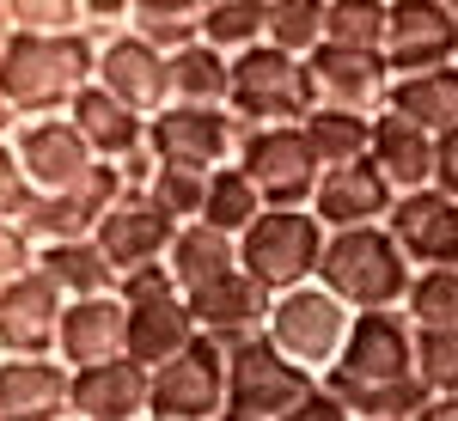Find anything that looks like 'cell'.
Listing matches in <instances>:
<instances>
[{
	"label": "cell",
	"instance_id": "6da1fadb",
	"mask_svg": "<svg viewBox=\"0 0 458 421\" xmlns=\"http://www.w3.org/2000/svg\"><path fill=\"white\" fill-rule=\"evenodd\" d=\"M324 385L349 403L354 416H391L410 421L434 391L416 373V324L403 317V306L391 312H354V330L336 366L324 373Z\"/></svg>",
	"mask_w": 458,
	"mask_h": 421
},
{
	"label": "cell",
	"instance_id": "7a4b0ae2",
	"mask_svg": "<svg viewBox=\"0 0 458 421\" xmlns=\"http://www.w3.org/2000/svg\"><path fill=\"white\" fill-rule=\"evenodd\" d=\"M98 80V37L92 31H19L0 55V92L19 116H62Z\"/></svg>",
	"mask_w": 458,
	"mask_h": 421
},
{
	"label": "cell",
	"instance_id": "3957f363",
	"mask_svg": "<svg viewBox=\"0 0 458 421\" xmlns=\"http://www.w3.org/2000/svg\"><path fill=\"white\" fill-rule=\"evenodd\" d=\"M318 281H324L349 312H391V306H403V293H410V281H416V263L391 239V226H343V232H330V245H324Z\"/></svg>",
	"mask_w": 458,
	"mask_h": 421
},
{
	"label": "cell",
	"instance_id": "277c9868",
	"mask_svg": "<svg viewBox=\"0 0 458 421\" xmlns=\"http://www.w3.org/2000/svg\"><path fill=\"white\" fill-rule=\"evenodd\" d=\"M318 110V80L306 55H287L276 43H250L233 55V116L257 122H306Z\"/></svg>",
	"mask_w": 458,
	"mask_h": 421
},
{
	"label": "cell",
	"instance_id": "5b68a950",
	"mask_svg": "<svg viewBox=\"0 0 458 421\" xmlns=\"http://www.w3.org/2000/svg\"><path fill=\"white\" fill-rule=\"evenodd\" d=\"M324 245H330V226L312 208H263L239 239V269L257 275L269 293H287V287L318 281Z\"/></svg>",
	"mask_w": 458,
	"mask_h": 421
},
{
	"label": "cell",
	"instance_id": "8992f818",
	"mask_svg": "<svg viewBox=\"0 0 458 421\" xmlns=\"http://www.w3.org/2000/svg\"><path fill=\"white\" fill-rule=\"evenodd\" d=\"M324 385L312 366H300L293 354H282L263 336H245L226 349V409H245V416H263V421H282L300 397H312Z\"/></svg>",
	"mask_w": 458,
	"mask_h": 421
},
{
	"label": "cell",
	"instance_id": "52a82bcc",
	"mask_svg": "<svg viewBox=\"0 0 458 421\" xmlns=\"http://www.w3.org/2000/svg\"><path fill=\"white\" fill-rule=\"evenodd\" d=\"M239 165L263 189L269 208H312L318 177H324V159L312 153V140H306L300 122H257V129H245Z\"/></svg>",
	"mask_w": 458,
	"mask_h": 421
},
{
	"label": "cell",
	"instance_id": "ba28073f",
	"mask_svg": "<svg viewBox=\"0 0 458 421\" xmlns=\"http://www.w3.org/2000/svg\"><path fill=\"white\" fill-rule=\"evenodd\" d=\"M354 330V312L324 287V281H306V287H287L276 293V312H269V342L282 354H293L300 366H312L318 379L336 366V354Z\"/></svg>",
	"mask_w": 458,
	"mask_h": 421
},
{
	"label": "cell",
	"instance_id": "9c48e42d",
	"mask_svg": "<svg viewBox=\"0 0 458 421\" xmlns=\"http://www.w3.org/2000/svg\"><path fill=\"white\" fill-rule=\"evenodd\" d=\"M239 140H245V122L233 110H214V105H165L147 122V147H153L159 165L220 172V165L239 159Z\"/></svg>",
	"mask_w": 458,
	"mask_h": 421
},
{
	"label": "cell",
	"instance_id": "30bf717a",
	"mask_svg": "<svg viewBox=\"0 0 458 421\" xmlns=\"http://www.w3.org/2000/svg\"><path fill=\"white\" fill-rule=\"evenodd\" d=\"M147 416H159V421H214V416H226V349H220L214 336H196L177 360L153 366Z\"/></svg>",
	"mask_w": 458,
	"mask_h": 421
},
{
	"label": "cell",
	"instance_id": "8fae6325",
	"mask_svg": "<svg viewBox=\"0 0 458 421\" xmlns=\"http://www.w3.org/2000/svg\"><path fill=\"white\" fill-rule=\"evenodd\" d=\"M129 189V177L116 159H98L92 172L68 183V189H55V196H37L31 214L19 220L25 232H31L37 245H55V239H92L98 226H105V214L116 208V196Z\"/></svg>",
	"mask_w": 458,
	"mask_h": 421
},
{
	"label": "cell",
	"instance_id": "7c38bea8",
	"mask_svg": "<svg viewBox=\"0 0 458 421\" xmlns=\"http://www.w3.org/2000/svg\"><path fill=\"white\" fill-rule=\"evenodd\" d=\"M62 312H68V293L43 269H25L19 281L0 287V354H19V360H43L62 342Z\"/></svg>",
	"mask_w": 458,
	"mask_h": 421
},
{
	"label": "cell",
	"instance_id": "4fadbf2b",
	"mask_svg": "<svg viewBox=\"0 0 458 421\" xmlns=\"http://www.w3.org/2000/svg\"><path fill=\"white\" fill-rule=\"evenodd\" d=\"M177 226H183V220H172V214L159 208V202H153V189L129 183L92 239L105 245V257L116 263V275H135V269H147V263H165V257H172Z\"/></svg>",
	"mask_w": 458,
	"mask_h": 421
},
{
	"label": "cell",
	"instance_id": "5bb4252c",
	"mask_svg": "<svg viewBox=\"0 0 458 421\" xmlns=\"http://www.w3.org/2000/svg\"><path fill=\"white\" fill-rule=\"evenodd\" d=\"M13 153H19V165L31 172L37 196H55V189H68L80 177L98 165V153H92V140L73 129V116H25L19 122V135H13Z\"/></svg>",
	"mask_w": 458,
	"mask_h": 421
},
{
	"label": "cell",
	"instance_id": "9a60e30c",
	"mask_svg": "<svg viewBox=\"0 0 458 421\" xmlns=\"http://www.w3.org/2000/svg\"><path fill=\"white\" fill-rule=\"evenodd\" d=\"M98 86H110L123 105H135L141 116H159V110L172 105V55L153 49L135 25L110 31L98 43Z\"/></svg>",
	"mask_w": 458,
	"mask_h": 421
},
{
	"label": "cell",
	"instance_id": "2e32d148",
	"mask_svg": "<svg viewBox=\"0 0 458 421\" xmlns=\"http://www.w3.org/2000/svg\"><path fill=\"white\" fill-rule=\"evenodd\" d=\"M453 49H458V13L446 0H391V37H386L391 73L453 68Z\"/></svg>",
	"mask_w": 458,
	"mask_h": 421
},
{
	"label": "cell",
	"instance_id": "e0dca14e",
	"mask_svg": "<svg viewBox=\"0 0 458 421\" xmlns=\"http://www.w3.org/2000/svg\"><path fill=\"white\" fill-rule=\"evenodd\" d=\"M306 62H312V80H318V105H343V110H360V116H379L391 105V80L397 73H391L386 55L324 43Z\"/></svg>",
	"mask_w": 458,
	"mask_h": 421
},
{
	"label": "cell",
	"instance_id": "ac0fdd59",
	"mask_svg": "<svg viewBox=\"0 0 458 421\" xmlns=\"http://www.w3.org/2000/svg\"><path fill=\"white\" fill-rule=\"evenodd\" d=\"M391 208H397V183H391L373 159H354V165H330L318 177V196H312V214L343 232V226H386Z\"/></svg>",
	"mask_w": 458,
	"mask_h": 421
},
{
	"label": "cell",
	"instance_id": "d6986e66",
	"mask_svg": "<svg viewBox=\"0 0 458 421\" xmlns=\"http://www.w3.org/2000/svg\"><path fill=\"white\" fill-rule=\"evenodd\" d=\"M0 421H73V366L62 354L0 360Z\"/></svg>",
	"mask_w": 458,
	"mask_h": 421
},
{
	"label": "cell",
	"instance_id": "ffe728a7",
	"mask_svg": "<svg viewBox=\"0 0 458 421\" xmlns=\"http://www.w3.org/2000/svg\"><path fill=\"white\" fill-rule=\"evenodd\" d=\"M190 312H196V324H202V336H214L220 349H233V342H245V336H263V330H269L276 293H269L257 275L233 269V275L196 287V293H190Z\"/></svg>",
	"mask_w": 458,
	"mask_h": 421
},
{
	"label": "cell",
	"instance_id": "44dd1931",
	"mask_svg": "<svg viewBox=\"0 0 458 421\" xmlns=\"http://www.w3.org/2000/svg\"><path fill=\"white\" fill-rule=\"evenodd\" d=\"M391 239L403 245V257L416 269H440V263H458V202L446 189H403L397 208H391Z\"/></svg>",
	"mask_w": 458,
	"mask_h": 421
},
{
	"label": "cell",
	"instance_id": "7402d4cb",
	"mask_svg": "<svg viewBox=\"0 0 458 421\" xmlns=\"http://www.w3.org/2000/svg\"><path fill=\"white\" fill-rule=\"evenodd\" d=\"M153 366L116 354L98 366H73V416L80 421H147Z\"/></svg>",
	"mask_w": 458,
	"mask_h": 421
},
{
	"label": "cell",
	"instance_id": "603a6c76",
	"mask_svg": "<svg viewBox=\"0 0 458 421\" xmlns=\"http://www.w3.org/2000/svg\"><path fill=\"white\" fill-rule=\"evenodd\" d=\"M55 354H62L68 366H98V360H116V354H129V306H123V293L68 299Z\"/></svg>",
	"mask_w": 458,
	"mask_h": 421
},
{
	"label": "cell",
	"instance_id": "cb8c5ba5",
	"mask_svg": "<svg viewBox=\"0 0 458 421\" xmlns=\"http://www.w3.org/2000/svg\"><path fill=\"white\" fill-rule=\"evenodd\" d=\"M123 306H129V299H123ZM196 336H202V324H196V312H190V293H177V287L129 306V360H141V366L177 360Z\"/></svg>",
	"mask_w": 458,
	"mask_h": 421
},
{
	"label": "cell",
	"instance_id": "d4e9b609",
	"mask_svg": "<svg viewBox=\"0 0 458 421\" xmlns=\"http://www.w3.org/2000/svg\"><path fill=\"white\" fill-rule=\"evenodd\" d=\"M68 116H73V129L92 140L98 159H116V165H123V159L147 153V122H153V116H141L135 105H123V98H116L110 86H98V80L68 105Z\"/></svg>",
	"mask_w": 458,
	"mask_h": 421
},
{
	"label": "cell",
	"instance_id": "484cf974",
	"mask_svg": "<svg viewBox=\"0 0 458 421\" xmlns=\"http://www.w3.org/2000/svg\"><path fill=\"white\" fill-rule=\"evenodd\" d=\"M373 165L403 189H428L434 183V165H440V135H428L422 122L397 116V110H379L373 116Z\"/></svg>",
	"mask_w": 458,
	"mask_h": 421
},
{
	"label": "cell",
	"instance_id": "4316f807",
	"mask_svg": "<svg viewBox=\"0 0 458 421\" xmlns=\"http://www.w3.org/2000/svg\"><path fill=\"white\" fill-rule=\"evenodd\" d=\"M37 269L55 281L68 299H92V293H116V263L105 257L98 239H55V245H37Z\"/></svg>",
	"mask_w": 458,
	"mask_h": 421
},
{
	"label": "cell",
	"instance_id": "83f0119b",
	"mask_svg": "<svg viewBox=\"0 0 458 421\" xmlns=\"http://www.w3.org/2000/svg\"><path fill=\"white\" fill-rule=\"evenodd\" d=\"M172 275L183 293H196V287H208V281L233 275L239 269V239L233 232H220V226H208V220H183L172 239Z\"/></svg>",
	"mask_w": 458,
	"mask_h": 421
},
{
	"label": "cell",
	"instance_id": "f1b7e54d",
	"mask_svg": "<svg viewBox=\"0 0 458 421\" xmlns=\"http://www.w3.org/2000/svg\"><path fill=\"white\" fill-rule=\"evenodd\" d=\"M397 116L422 122L428 135L458 129V68H428V73H397L391 80V105Z\"/></svg>",
	"mask_w": 458,
	"mask_h": 421
},
{
	"label": "cell",
	"instance_id": "f546056e",
	"mask_svg": "<svg viewBox=\"0 0 458 421\" xmlns=\"http://www.w3.org/2000/svg\"><path fill=\"white\" fill-rule=\"evenodd\" d=\"M172 105H214L233 110V55L196 37L190 49L172 55Z\"/></svg>",
	"mask_w": 458,
	"mask_h": 421
},
{
	"label": "cell",
	"instance_id": "4dcf8cb0",
	"mask_svg": "<svg viewBox=\"0 0 458 421\" xmlns=\"http://www.w3.org/2000/svg\"><path fill=\"white\" fill-rule=\"evenodd\" d=\"M300 129L312 140V153L324 159V172L330 165H354V159H373V116H360V110L318 105Z\"/></svg>",
	"mask_w": 458,
	"mask_h": 421
},
{
	"label": "cell",
	"instance_id": "1f68e13d",
	"mask_svg": "<svg viewBox=\"0 0 458 421\" xmlns=\"http://www.w3.org/2000/svg\"><path fill=\"white\" fill-rule=\"evenodd\" d=\"M263 208H269V202H263V189L245 177L239 159H233V165H220V172L208 177V202H202V220H208V226L233 232V239H245L250 220H257Z\"/></svg>",
	"mask_w": 458,
	"mask_h": 421
},
{
	"label": "cell",
	"instance_id": "d6a6232c",
	"mask_svg": "<svg viewBox=\"0 0 458 421\" xmlns=\"http://www.w3.org/2000/svg\"><path fill=\"white\" fill-rule=\"evenodd\" d=\"M324 31H330V0H269V37L287 55H312L324 49Z\"/></svg>",
	"mask_w": 458,
	"mask_h": 421
},
{
	"label": "cell",
	"instance_id": "836d02e7",
	"mask_svg": "<svg viewBox=\"0 0 458 421\" xmlns=\"http://www.w3.org/2000/svg\"><path fill=\"white\" fill-rule=\"evenodd\" d=\"M202 37L214 49L239 55V49L269 37V6L263 0H214V6H202Z\"/></svg>",
	"mask_w": 458,
	"mask_h": 421
},
{
	"label": "cell",
	"instance_id": "e575fe53",
	"mask_svg": "<svg viewBox=\"0 0 458 421\" xmlns=\"http://www.w3.org/2000/svg\"><path fill=\"white\" fill-rule=\"evenodd\" d=\"M386 37H391V0H330V31H324V43L386 55Z\"/></svg>",
	"mask_w": 458,
	"mask_h": 421
},
{
	"label": "cell",
	"instance_id": "d590c367",
	"mask_svg": "<svg viewBox=\"0 0 458 421\" xmlns=\"http://www.w3.org/2000/svg\"><path fill=\"white\" fill-rule=\"evenodd\" d=\"M403 317L416 330H440V324H458V263H440V269H416L410 293H403Z\"/></svg>",
	"mask_w": 458,
	"mask_h": 421
},
{
	"label": "cell",
	"instance_id": "8d00e7d4",
	"mask_svg": "<svg viewBox=\"0 0 458 421\" xmlns=\"http://www.w3.org/2000/svg\"><path fill=\"white\" fill-rule=\"evenodd\" d=\"M208 177L214 172H196V165H153V202L172 214V220H202V202H208Z\"/></svg>",
	"mask_w": 458,
	"mask_h": 421
},
{
	"label": "cell",
	"instance_id": "74e56055",
	"mask_svg": "<svg viewBox=\"0 0 458 421\" xmlns=\"http://www.w3.org/2000/svg\"><path fill=\"white\" fill-rule=\"evenodd\" d=\"M416 373H422V385L434 397L440 391H458V324L416 330Z\"/></svg>",
	"mask_w": 458,
	"mask_h": 421
},
{
	"label": "cell",
	"instance_id": "f35d334b",
	"mask_svg": "<svg viewBox=\"0 0 458 421\" xmlns=\"http://www.w3.org/2000/svg\"><path fill=\"white\" fill-rule=\"evenodd\" d=\"M6 19L19 31H43V37H62V31H86V6L80 0H6Z\"/></svg>",
	"mask_w": 458,
	"mask_h": 421
},
{
	"label": "cell",
	"instance_id": "ab89813d",
	"mask_svg": "<svg viewBox=\"0 0 458 421\" xmlns=\"http://www.w3.org/2000/svg\"><path fill=\"white\" fill-rule=\"evenodd\" d=\"M31 202H37V183H31V172L19 165L13 140H6V147H0V226H19V220L31 214Z\"/></svg>",
	"mask_w": 458,
	"mask_h": 421
},
{
	"label": "cell",
	"instance_id": "60d3db41",
	"mask_svg": "<svg viewBox=\"0 0 458 421\" xmlns=\"http://www.w3.org/2000/svg\"><path fill=\"white\" fill-rule=\"evenodd\" d=\"M25 269H37V239L25 226H0V287L19 281Z\"/></svg>",
	"mask_w": 458,
	"mask_h": 421
},
{
	"label": "cell",
	"instance_id": "b9f144b4",
	"mask_svg": "<svg viewBox=\"0 0 458 421\" xmlns=\"http://www.w3.org/2000/svg\"><path fill=\"white\" fill-rule=\"evenodd\" d=\"M177 287V275H172V263H147V269H135V275H123L116 281V293L135 306V299H153V293H172ZM183 293V287H177Z\"/></svg>",
	"mask_w": 458,
	"mask_h": 421
},
{
	"label": "cell",
	"instance_id": "7bdbcfd3",
	"mask_svg": "<svg viewBox=\"0 0 458 421\" xmlns=\"http://www.w3.org/2000/svg\"><path fill=\"white\" fill-rule=\"evenodd\" d=\"M282 421H354V409H349V403H343L330 385H318L312 397H300V403H293Z\"/></svg>",
	"mask_w": 458,
	"mask_h": 421
},
{
	"label": "cell",
	"instance_id": "ee69618b",
	"mask_svg": "<svg viewBox=\"0 0 458 421\" xmlns=\"http://www.w3.org/2000/svg\"><path fill=\"white\" fill-rule=\"evenodd\" d=\"M434 189H446L458 202V129L440 135V165H434Z\"/></svg>",
	"mask_w": 458,
	"mask_h": 421
},
{
	"label": "cell",
	"instance_id": "f6af8a7d",
	"mask_svg": "<svg viewBox=\"0 0 458 421\" xmlns=\"http://www.w3.org/2000/svg\"><path fill=\"white\" fill-rule=\"evenodd\" d=\"M208 0H135V13H172V19H202ZM129 13V19H135Z\"/></svg>",
	"mask_w": 458,
	"mask_h": 421
},
{
	"label": "cell",
	"instance_id": "bcb514c9",
	"mask_svg": "<svg viewBox=\"0 0 458 421\" xmlns=\"http://www.w3.org/2000/svg\"><path fill=\"white\" fill-rule=\"evenodd\" d=\"M410 421H458V391H440V397H428L422 409Z\"/></svg>",
	"mask_w": 458,
	"mask_h": 421
},
{
	"label": "cell",
	"instance_id": "7dc6e473",
	"mask_svg": "<svg viewBox=\"0 0 458 421\" xmlns=\"http://www.w3.org/2000/svg\"><path fill=\"white\" fill-rule=\"evenodd\" d=\"M80 6H86L92 19H129V13H135V0H80Z\"/></svg>",
	"mask_w": 458,
	"mask_h": 421
},
{
	"label": "cell",
	"instance_id": "c3c4849f",
	"mask_svg": "<svg viewBox=\"0 0 458 421\" xmlns=\"http://www.w3.org/2000/svg\"><path fill=\"white\" fill-rule=\"evenodd\" d=\"M13 135H19V110H13V98L0 92V147H6Z\"/></svg>",
	"mask_w": 458,
	"mask_h": 421
},
{
	"label": "cell",
	"instance_id": "681fc988",
	"mask_svg": "<svg viewBox=\"0 0 458 421\" xmlns=\"http://www.w3.org/2000/svg\"><path fill=\"white\" fill-rule=\"evenodd\" d=\"M13 37H19V25L6 19V0H0V55H6V43H13Z\"/></svg>",
	"mask_w": 458,
	"mask_h": 421
},
{
	"label": "cell",
	"instance_id": "f907efd6",
	"mask_svg": "<svg viewBox=\"0 0 458 421\" xmlns=\"http://www.w3.org/2000/svg\"><path fill=\"white\" fill-rule=\"evenodd\" d=\"M214 421H263V416H245V409H226V416H214Z\"/></svg>",
	"mask_w": 458,
	"mask_h": 421
},
{
	"label": "cell",
	"instance_id": "816d5d0a",
	"mask_svg": "<svg viewBox=\"0 0 458 421\" xmlns=\"http://www.w3.org/2000/svg\"><path fill=\"white\" fill-rule=\"evenodd\" d=\"M354 421H391V416H354Z\"/></svg>",
	"mask_w": 458,
	"mask_h": 421
},
{
	"label": "cell",
	"instance_id": "f5cc1de1",
	"mask_svg": "<svg viewBox=\"0 0 458 421\" xmlns=\"http://www.w3.org/2000/svg\"><path fill=\"white\" fill-rule=\"evenodd\" d=\"M446 6H453V13H458V0H446Z\"/></svg>",
	"mask_w": 458,
	"mask_h": 421
},
{
	"label": "cell",
	"instance_id": "db71d44e",
	"mask_svg": "<svg viewBox=\"0 0 458 421\" xmlns=\"http://www.w3.org/2000/svg\"><path fill=\"white\" fill-rule=\"evenodd\" d=\"M453 68H458V49H453Z\"/></svg>",
	"mask_w": 458,
	"mask_h": 421
},
{
	"label": "cell",
	"instance_id": "11a10c76",
	"mask_svg": "<svg viewBox=\"0 0 458 421\" xmlns=\"http://www.w3.org/2000/svg\"><path fill=\"white\" fill-rule=\"evenodd\" d=\"M208 6H214V0H208ZM263 6H269V0H263Z\"/></svg>",
	"mask_w": 458,
	"mask_h": 421
},
{
	"label": "cell",
	"instance_id": "9f6ffc18",
	"mask_svg": "<svg viewBox=\"0 0 458 421\" xmlns=\"http://www.w3.org/2000/svg\"><path fill=\"white\" fill-rule=\"evenodd\" d=\"M147 421H159V416H147Z\"/></svg>",
	"mask_w": 458,
	"mask_h": 421
},
{
	"label": "cell",
	"instance_id": "6f0895ef",
	"mask_svg": "<svg viewBox=\"0 0 458 421\" xmlns=\"http://www.w3.org/2000/svg\"><path fill=\"white\" fill-rule=\"evenodd\" d=\"M73 421H80V416H73Z\"/></svg>",
	"mask_w": 458,
	"mask_h": 421
}]
</instances>
